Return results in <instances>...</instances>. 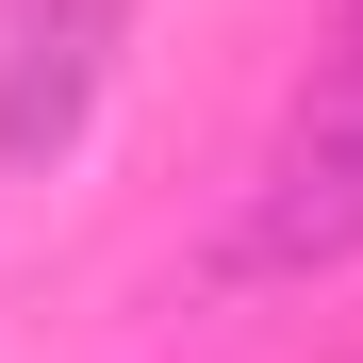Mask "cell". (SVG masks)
Masks as SVG:
<instances>
[{
	"mask_svg": "<svg viewBox=\"0 0 363 363\" xmlns=\"http://www.w3.org/2000/svg\"><path fill=\"white\" fill-rule=\"evenodd\" d=\"M116 50H133V0H17L0 17V182H33V165L83 149Z\"/></svg>",
	"mask_w": 363,
	"mask_h": 363,
	"instance_id": "2",
	"label": "cell"
},
{
	"mask_svg": "<svg viewBox=\"0 0 363 363\" xmlns=\"http://www.w3.org/2000/svg\"><path fill=\"white\" fill-rule=\"evenodd\" d=\"M314 264H363V50L314 67V99L281 116L248 215H231V281H314Z\"/></svg>",
	"mask_w": 363,
	"mask_h": 363,
	"instance_id": "1",
	"label": "cell"
},
{
	"mask_svg": "<svg viewBox=\"0 0 363 363\" xmlns=\"http://www.w3.org/2000/svg\"><path fill=\"white\" fill-rule=\"evenodd\" d=\"M330 50H363V0H347V33H330Z\"/></svg>",
	"mask_w": 363,
	"mask_h": 363,
	"instance_id": "3",
	"label": "cell"
}]
</instances>
